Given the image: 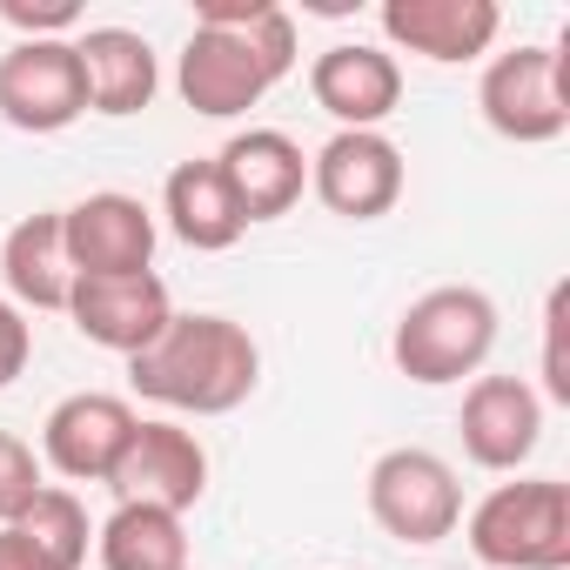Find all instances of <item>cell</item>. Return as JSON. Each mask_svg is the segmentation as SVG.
<instances>
[{
    "label": "cell",
    "instance_id": "cb8c5ba5",
    "mask_svg": "<svg viewBox=\"0 0 570 570\" xmlns=\"http://www.w3.org/2000/svg\"><path fill=\"white\" fill-rule=\"evenodd\" d=\"M28 356H35V323H28L8 296H0V390L28 370Z\"/></svg>",
    "mask_w": 570,
    "mask_h": 570
},
{
    "label": "cell",
    "instance_id": "ac0fdd59",
    "mask_svg": "<svg viewBox=\"0 0 570 570\" xmlns=\"http://www.w3.org/2000/svg\"><path fill=\"white\" fill-rule=\"evenodd\" d=\"M0 282L8 303L21 316H68V289H75V262H68V235H61V208L21 215L0 235Z\"/></svg>",
    "mask_w": 570,
    "mask_h": 570
},
{
    "label": "cell",
    "instance_id": "603a6c76",
    "mask_svg": "<svg viewBox=\"0 0 570 570\" xmlns=\"http://www.w3.org/2000/svg\"><path fill=\"white\" fill-rule=\"evenodd\" d=\"M563 336H570V282H557L550 303H543V390L537 396H550V403H570V350H563Z\"/></svg>",
    "mask_w": 570,
    "mask_h": 570
},
{
    "label": "cell",
    "instance_id": "6da1fadb",
    "mask_svg": "<svg viewBox=\"0 0 570 570\" xmlns=\"http://www.w3.org/2000/svg\"><path fill=\"white\" fill-rule=\"evenodd\" d=\"M296 55L303 41L289 8H275V0H202L175 61V95L202 121H235L296 75Z\"/></svg>",
    "mask_w": 570,
    "mask_h": 570
},
{
    "label": "cell",
    "instance_id": "d4e9b609",
    "mask_svg": "<svg viewBox=\"0 0 570 570\" xmlns=\"http://www.w3.org/2000/svg\"><path fill=\"white\" fill-rule=\"evenodd\" d=\"M0 570H55V563H48V557L14 530V523H0Z\"/></svg>",
    "mask_w": 570,
    "mask_h": 570
},
{
    "label": "cell",
    "instance_id": "d6986e66",
    "mask_svg": "<svg viewBox=\"0 0 570 570\" xmlns=\"http://www.w3.org/2000/svg\"><path fill=\"white\" fill-rule=\"evenodd\" d=\"M161 222L195 255H222V248H235L248 235V222H242L222 168H215V155H195V161L168 168V181H161Z\"/></svg>",
    "mask_w": 570,
    "mask_h": 570
},
{
    "label": "cell",
    "instance_id": "7a4b0ae2",
    "mask_svg": "<svg viewBox=\"0 0 570 570\" xmlns=\"http://www.w3.org/2000/svg\"><path fill=\"white\" fill-rule=\"evenodd\" d=\"M128 383L168 416H228L255 396L262 350L242 323L215 309H175L168 330L141 356H128Z\"/></svg>",
    "mask_w": 570,
    "mask_h": 570
},
{
    "label": "cell",
    "instance_id": "30bf717a",
    "mask_svg": "<svg viewBox=\"0 0 570 570\" xmlns=\"http://www.w3.org/2000/svg\"><path fill=\"white\" fill-rule=\"evenodd\" d=\"M376 28H383L390 55H416L430 68H463L497 48L503 8L497 0H383Z\"/></svg>",
    "mask_w": 570,
    "mask_h": 570
},
{
    "label": "cell",
    "instance_id": "4fadbf2b",
    "mask_svg": "<svg viewBox=\"0 0 570 570\" xmlns=\"http://www.w3.org/2000/svg\"><path fill=\"white\" fill-rule=\"evenodd\" d=\"M456 436H463V456L476 470L517 476L543 443V396L523 376H470L463 410H456Z\"/></svg>",
    "mask_w": 570,
    "mask_h": 570
},
{
    "label": "cell",
    "instance_id": "7c38bea8",
    "mask_svg": "<svg viewBox=\"0 0 570 570\" xmlns=\"http://www.w3.org/2000/svg\"><path fill=\"white\" fill-rule=\"evenodd\" d=\"M61 235H68L75 275H141V268H155L161 222L141 195L95 188L75 208H61Z\"/></svg>",
    "mask_w": 570,
    "mask_h": 570
},
{
    "label": "cell",
    "instance_id": "5b68a950",
    "mask_svg": "<svg viewBox=\"0 0 570 570\" xmlns=\"http://www.w3.org/2000/svg\"><path fill=\"white\" fill-rule=\"evenodd\" d=\"M476 115L490 135L517 148H543L570 128V55L550 41H523L483 61L476 81Z\"/></svg>",
    "mask_w": 570,
    "mask_h": 570
},
{
    "label": "cell",
    "instance_id": "9c48e42d",
    "mask_svg": "<svg viewBox=\"0 0 570 570\" xmlns=\"http://www.w3.org/2000/svg\"><path fill=\"white\" fill-rule=\"evenodd\" d=\"M88 115L75 35L68 41H14L0 55V121L21 135H61Z\"/></svg>",
    "mask_w": 570,
    "mask_h": 570
},
{
    "label": "cell",
    "instance_id": "9a60e30c",
    "mask_svg": "<svg viewBox=\"0 0 570 570\" xmlns=\"http://www.w3.org/2000/svg\"><path fill=\"white\" fill-rule=\"evenodd\" d=\"M215 168H222V181H228V195H235V208H242L248 228L255 222H282L309 195V155H303L296 135H282V128H242V135H228V148L215 155Z\"/></svg>",
    "mask_w": 570,
    "mask_h": 570
},
{
    "label": "cell",
    "instance_id": "277c9868",
    "mask_svg": "<svg viewBox=\"0 0 570 570\" xmlns=\"http://www.w3.org/2000/svg\"><path fill=\"white\" fill-rule=\"evenodd\" d=\"M470 557L490 570H570V483L517 476L463 510Z\"/></svg>",
    "mask_w": 570,
    "mask_h": 570
},
{
    "label": "cell",
    "instance_id": "ffe728a7",
    "mask_svg": "<svg viewBox=\"0 0 570 570\" xmlns=\"http://www.w3.org/2000/svg\"><path fill=\"white\" fill-rule=\"evenodd\" d=\"M101 570H188V523L155 503H115V517L95 530Z\"/></svg>",
    "mask_w": 570,
    "mask_h": 570
},
{
    "label": "cell",
    "instance_id": "8fae6325",
    "mask_svg": "<svg viewBox=\"0 0 570 570\" xmlns=\"http://www.w3.org/2000/svg\"><path fill=\"white\" fill-rule=\"evenodd\" d=\"M68 316H75L81 343H95L108 356H141L168 330L175 303H168V282L155 268H141V275H75Z\"/></svg>",
    "mask_w": 570,
    "mask_h": 570
},
{
    "label": "cell",
    "instance_id": "5bb4252c",
    "mask_svg": "<svg viewBox=\"0 0 570 570\" xmlns=\"http://www.w3.org/2000/svg\"><path fill=\"white\" fill-rule=\"evenodd\" d=\"M135 403L128 396H108V390H75L48 410L41 423V463L68 483H108L128 436H135Z\"/></svg>",
    "mask_w": 570,
    "mask_h": 570
},
{
    "label": "cell",
    "instance_id": "52a82bcc",
    "mask_svg": "<svg viewBox=\"0 0 570 570\" xmlns=\"http://www.w3.org/2000/svg\"><path fill=\"white\" fill-rule=\"evenodd\" d=\"M403 148L383 128H336L309 155V195L343 222H383L403 202Z\"/></svg>",
    "mask_w": 570,
    "mask_h": 570
},
{
    "label": "cell",
    "instance_id": "3957f363",
    "mask_svg": "<svg viewBox=\"0 0 570 570\" xmlns=\"http://www.w3.org/2000/svg\"><path fill=\"white\" fill-rule=\"evenodd\" d=\"M490 350H497V303L476 282H436L390 330V363L423 390H450L476 376Z\"/></svg>",
    "mask_w": 570,
    "mask_h": 570
},
{
    "label": "cell",
    "instance_id": "7402d4cb",
    "mask_svg": "<svg viewBox=\"0 0 570 570\" xmlns=\"http://www.w3.org/2000/svg\"><path fill=\"white\" fill-rule=\"evenodd\" d=\"M41 456H35V443H21L14 430H0V523H14L35 497H41Z\"/></svg>",
    "mask_w": 570,
    "mask_h": 570
},
{
    "label": "cell",
    "instance_id": "2e32d148",
    "mask_svg": "<svg viewBox=\"0 0 570 570\" xmlns=\"http://www.w3.org/2000/svg\"><path fill=\"white\" fill-rule=\"evenodd\" d=\"M309 95L336 128H383L403 101V61L376 41H336L309 61Z\"/></svg>",
    "mask_w": 570,
    "mask_h": 570
},
{
    "label": "cell",
    "instance_id": "ba28073f",
    "mask_svg": "<svg viewBox=\"0 0 570 570\" xmlns=\"http://www.w3.org/2000/svg\"><path fill=\"white\" fill-rule=\"evenodd\" d=\"M108 490H115V503H155V510L188 517L202 503V490H208V450H202V436L188 423L141 416L121 463H115V476H108Z\"/></svg>",
    "mask_w": 570,
    "mask_h": 570
},
{
    "label": "cell",
    "instance_id": "8992f818",
    "mask_svg": "<svg viewBox=\"0 0 570 570\" xmlns=\"http://www.w3.org/2000/svg\"><path fill=\"white\" fill-rule=\"evenodd\" d=\"M363 503L376 517L383 537L410 543V550H430L443 537H456L463 523V483H456V463L423 450V443H396L370 463L363 476Z\"/></svg>",
    "mask_w": 570,
    "mask_h": 570
},
{
    "label": "cell",
    "instance_id": "44dd1931",
    "mask_svg": "<svg viewBox=\"0 0 570 570\" xmlns=\"http://www.w3.org/2000/svg\"><path fill=\"white\" fill-rule=\"evenodd\" d=\"M14 530L55 563V570H81L88 563V543H95V523H88V503L68 490V483H41V497L14 517Z\"/></svg>",
    "mask_w": 570,
    "mask_h": 570
},
{
    "label": "cell",
    "instance_id": "e0dca14e",
    "mask_svg": "<svg viewBox=\"0 0 570 570\" xmlns=\"http://www.w3.org/2000/svg\"><path fill=\"white\" fill-rule=\"evenodd\" d=\"M75 61H81L88 115L128 121V115H141L161 95V55L135 28H81L75 35Z\"/></svg>",
    "mask_w": 570,
    "mask_h": 570
}]
</instances>
